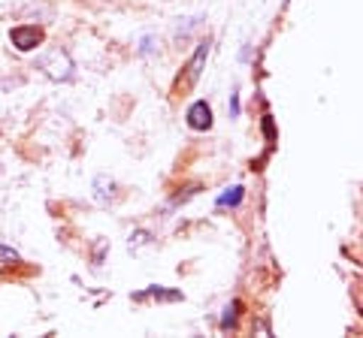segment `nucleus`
Returning a JSON list of instances; mask_svg holds the SVG:
<instances>
[{"label": "nucleus", "mask_w": 363, "mask_h": 338, "mask_svg": "<svg viewBox=\"0 0 363 338\" xmlns=\"http://www.w3.org/2000/svg\"><path fill=\"white\" fill-rule=\"evenodd\" d=\"M242 311V302L236 299V302H230V305L224 308V317H221V330H233L236 326V314Z\"/></svg>", "instance_id": "nucleus-6"}, {"label": "nucleus", "mask_w": 363, "mask_h": 338, "mask_svg": "<svg viewBox=\"0 0 363 338\" xmlns=\"http://www.w3.org/2000/svg\"><path fill=\"white\" fill-rule=\"evenodd\" d=\"M206 58H209V40H206V42H200L197 52H194V58H191V64H188V85H194L197 78H200Z\"/></svg>", "instance_id": "nucleus-3"}, {"label": "nucleus", "mask_w": 363, "mask_h": 338, "mask_svg": "<svg viewBox=\"0 0 363 338\" xmlns=\"http://www.w3.org/2000/svg\"><path fill=\"white\" fill-rule=\"evenodd\" d=\"M188 127L191 130H209L212 127V106L206 100H197V103L188 106Z\"/></svg>", "instance_id": "nucleus-2"}, {"label": "nucleus", "mask_w": 363, "mask_h": 338, "mask_svg": "<svg viewBox=\"0 0 363 338\" xmlns=\"http://www.w3.org/2000/svg\"><path fill=\"white\" fill-rule=\"evenodd\" d=\"M145 296H155V299L176 302V299H182V293H179V290H161V287H149L145 293H136V299H145Z\"/></svg>", "instance_id": "nucleus-5"}, {"label": "nucleus", "mask_w": 363, "mask_h": 338, "mask_svg": "<svg viewBox=\"0 0 363 338\" xmlns=\"http://www.w3.org/2000/svg\"><path fill=\"white\" fill-rule=\"evenodd\" d=\"M236 115H240V97H230V118H236Z\"/></svg>", "instance_id": "nucleus-10"}, {"label": "nucleus", "mask_w": 363, "mask_h": 338, "mask_svg": "<svg viewBox=\"0 0 363 338\" xmlns=\"http://www.w3.org/2000/svg\"><path fill=\"white\" fill-rule=\"evenodd\" d=\"M264 133H267V139H276V127H272V118L269 115L264 118Z\"/></svg>", "instance_id": "nucleus-8"}, {"label": "nucleus", "mask_w": 363, "mask_h": 338, "mask_svg": "<svg viewBox=\"0 0 363 338\" xmlns=\"http://www.w3.org/2000/svg\"><path fill=\"white\" fill-rule=\"evenodd\" d=\"M0 260H18V254L9 251V247H0Z\"/></svg>", "instance_id": "nucleus-9"}, {"label": "nucleus", "mask_w": 363, "mask_h": 338, "mask_svg": "<svg viewBox=\"0 0 363 338\" xmlns=\"http://www.w3.org/2000/svg\"><path fill=\"white\" fill-rule=\"evenodd\" d=\"M242 199H245V187H242V185H233V187H227L218 199H215V206H218V209L230 206V209H233V206H240Z\"/></svg>", "instance_id": "nucleus-4"}, {"label": "nucleus", "mask_w": 363, "mask_h": 338, "mask_svg": "<svg viewBox=\"0 0 363 338\" xmlns=\"http://www.w3.org/2000/svg\"><path fill=\"white\" fill-rule=\"evenodd\" d=\"M155 37H143V46H140V54H149V52H155Z\"/></svg>", "instance_id": "nucleus-7"}, {"label": "nucleus", "mask_w": 363, "mask_h": 338, "mask_svg": "<svg viewBox=\"0 0 363 338\" xmlns=\"http://www.w3.org/2000/svg\"><path fill=\"white\" fill-rule=\"evenodd\" d=\"M9 40H13V46L18 52H30V49H37L43 42V30L37 25H21V28H13Z\"/></svg>", "instance_id": "nucleus-1"}]
</instances>
